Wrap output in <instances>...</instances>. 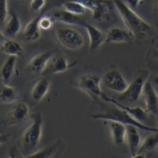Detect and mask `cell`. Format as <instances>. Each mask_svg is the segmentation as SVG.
Masks as SVG:
<instances>
[{
    "instance_id": "7c38bea8",
    "label": "cell",
    "mask_w": 158,
    "mask_h": 158,
    "mask_svg": "<svg viewBox=\"0 0 158 158\" xmlns=\"http://www.w3.org/2000/svg\"><path fill=\"white\" fill-rule=\"evenodd\" d=\"M50 16L53 18L55 22L58 21L69 25H78V26L85 27V24H87V22L83 18H81L80 15H76L71 12H68L63 8L53 11V13H51Z\"/></svg>"
},
{
    "instance_id": "4fadbf2b",
    "label": "cell",
    "mask_w": 158,
    "mask_h": 158,
    "mask_svg": "<svg viewBox=\"0 0 158 158\" xmlns=\"http://www.w3.org/2000/svg\"><path fill=\"white\" fill-rule=\"evenodd\" d=\"M133 34L119 27H112L106 34V43H130L134 40Z\"/></svg>"
},
{
    "instance_id": "3957f363",
    "label": "cell",
    "mask_w": 158,
    "mask_h": 158,
    "mask_svg": "<svg viewBox=\"0 0 158 158\" xmlns=\"http://www.w3.org/2000/svg\"><path fill=\"white\" fill-rule=\"evenodd\" d=\"M32 118V123L25 129L21 136V152L23 156L29 155L36 149L38 146L42 135V125H43V118L42 114L40 112H35L31 114Z\"/></svg>"
},
{
    "instance_id": "ffe728a7",
    "label": "cell",
    "mask_w": 158,
    "mask_h": 158,
    "mask_svg": "<svg viewBox=\"0 0 158 158\" xmlns=\"http://www.w3.org/2000/svg\"><path fill=\"white\" fill-rule=\"evenodd\" d=\"M19 93L14 87H10L7 84L0 85V102L1 103H13L16 102Z\"/></svg>"
},
{
    "instance_id": "d6986e66",
    "label": "cell",
    "mask_w": 158,
    "mask_h": 158,
    "mask_svg": "<svg viewBox=\"0 0 158 158\" xmlns=\"http://www.w3.org/2000/svg\"><path fill=\"white\" fill-rule=\"evenodd\" d=\"M41 15L34 18L33 20H31L24 28L23 35L27 41H36V40H38L40 38V36H41V32H40L41 29H40V27H39V20Z\"/></svg>"
},
{
    "instance_id": "9a60e30c",
    "label": "cell",
    "mask_w": 158,
    "mask_h": 158,
    "mask_svg": "<svg viewBox=\"0 0 158 158\" xmlns=\"http://www.w3.org/2000/svg\"><path fill=\"white\" fill-rule=\"evenodd\" d=\"M50 85L51 81L47 77H42L36 81L32 89H31V100L34 103H38L45 98L49 92Z\"/></svg>"
},
{
    "instance_id": "2e32d148",
    "label": "cell",
    "mask_w": 158,
    "mask_h": 158,
    "mask_svg": "<svg viewBox=\"0 0 158 158\" xmlns=\"http://www.w3.org/2000/svg\"><path fill=\"white\" fill-rule=\"evenodd\" d=\"M89 38V51L94 52L98 50L106 42V34L96 26L87 23L85 26Z\"/></svg>"
},
{
    "instance_id": "d590c367",
    "label": "cell",
    "mask_w": 158,
    "mask_h": 158,
    "mask_svg": "<svg viewBox=\"0 0 158 158\" xmlns=\"http://www.w3.org/2000/svg\"><path fill=\"white\" fill-rule=\"evenodd\" d=\"M155 56H156V58L158 59V52H156V53H155Z\"/></svg>"
},
{
    "instance_id": "9c48e42d",
    "label": "cell",
    "mask_w": 158,
    "mask_h": 158,
    "mask_svg": "<svg viewBox=\"0 0 158 158\" xmlns=\"http://www.w3.org/2000/svg\"><path fill=\"white\" fill-rule=\"evenodd\" d=\"M57 54V53H56ZM54 55L50 61L48 62L46 69L44 71V75L45 74H58V73H63V72H66L67 70H69L70 68L74 67L78 61L70 63L67 60V58L61 55Z\"/></svg>"
},
{
    "instance_id": "e0dca14e",
    "label": "cell",
    "mask_w": 158,
    "mask_h": 158,
    "mask_svg": "<svg viewBox=\"0 0 158 158\" xmlns=\"http://www.w3.org/2000/svg\"><path fill=\"white\" fill-rule=\"evenodd\" d=\"M125 141L127 142L129 152L131 153V156L137 153L139 147L141 144L140 134L138 132V128L133 125H126V135Z\"/></svg>"
},
{
    "instance_id": "52a82bcc",
    "label": "cell",
    "mask_w": 158,
    "mask_h": 158,
    "mask_svg": "<svg viewBox=\"0 0 158 158\" xmlns=\"http://www.w3.org/2000/svg\"><path fill=\"white\" fill-rule=\"evenodd\" d=\"M29 106L25 102H15L4 116L1 123L4 125H15L23 123L29 115Z\"/></svg>"
},
{
    "instance_id": "836d02e7",
    "label": "cell",
    "mask_w": 158,
    "mask_h": 158,
    "mask_svg": "<svg viewBox=\"0 0 158 158\" xmlns=\"http://www.w3.org/2000/svg\"><path fill=\"white\" fill-rule=\"evenodd\" d=\"M4 40H5V35H4L1 31H0V43H3Z\"/></svg>"
},
{
    "instance_id": "f1b7e54d",
    "label": "cell",
    "mask_w": 158,
    "mask_h": 158,
    "mask_svg": "<svg viewBox=\"0 0 158 158\" xmlns=\"http://www.w3.org/2000/svg\"><path fill=\"white\" fill-rule=\"evenodd\" d=\"M45 3H46V0H31V10H33L35 12L40 11L41 9L44 7Z\"/></svg>"
},
{
    "instance_id": "ba28073f",
    "label": "cell",
    "mask_w": 158,
    "mask_h": 158,
    "mask_svg": "<svg viewBox=\"0 0 158 158\" xmlns=\"http://www.w3.org/2000/svg\"><path fill=\"white\" fill-rule=\"evenodd\" d=\"M102 83L103 84V85H105L106 88L117 94L123 93L128 85L123 75L116 69L106 72L105 76L102 77Z\"/></svg>"
},
{
    "instance_id": "8992f818",
    "label": "cell",
    "mask_w": 158,
    "mask_h": 158,
    "mask_svg": "<svg viewBox=\"0 0 158 158\" xmlns=\"http://www.w3.org/2000/svg\"><path fill=\"white\" fill-rule=\"evenodd\" d=\"M101 84L102 79L98 75L92 73L84 74L78 80V88L94 100L102 98V97L106 94L102 91Z\"/></svg>"
},
{
    "instance_id": "f546056e",
    "label": "cell",
    "mask_w": 158,
    "mask_h": 158,
    "mask_svg": "<svg viewBox=\"0 0 158 158\" xmlns=\"http://www.w3.org/2000/svg\"><path fill=\"white\" fill-rule=\"evenodd\" d=\"M9 158H23L22 155L19 154V151H18L16 146L11 147L10 152H9Z\"/></svg>"
},
{
    "instance_id": "603a6c76",
    "label": "cell",
    "mask_w": 158,
    "mask_h": 158,
    "mask_svg": "<svg viewBox=\"0 0 158 158\" xmlns=\"http://www.w3.org/2000/svg\"><path fill=\"white\" fill-rule=\"evenodd\" d=\"M9 21L8 23L6 24L5 30H4V35L8 36V37H14L16 36L19 31L21 29V22L18 15L14 11H10L9 12Z\"/></svg>"
},
{
    "instance_id": "5b68a950",
    "label": "cell",
    "mask_w": 158,
    "mask_h": 158,
    "mask_svg": "<svg viewBox=\"0 0 158 158\" xmlns=\"http://www.w3.org/2000/svg\"><path fill=\"white\" fill-rule=\"evenodd\" d=\"M56 38L62 46L70 50H79L85 44L83 35L78 30L69 27L58 28L56 30Z\"/></svg>"
},
{
    "instance_id": "ac0fdd59",
    "label": "cell",
    "mask_w": 158,
    "mask_h": 158,
    "mask_svg": "<svg viewBox=\"0 0 158 158\" xmlns=\"http://www.w3.org/2000/svg\"><path fill=\"white\" fill-rule=\"evenodd\" d=\"M112 141L115 145H123L125 142L126 125L117 121H108Z\"/></svg>"
},
{
    "instance_id": "7a4b0ae2",
    "label": "cell",
    "mask_w": 158,
    "mask_h": 158,
    "mask_svg": "<svg viewBox=\"0 0 158 158\" xmlns=\"http://www.w3.org/2000/svg\"><path fill=\"white\" fill-rule=\"evenodd\" d=\"M89 117L93 119H102V120H106V121H117V123H123L125 125H133L135 127L139 129L145 130V131L149 132H158V129L155 127H150L147 126L144 123H141L134 119L131 115H129L125 110L118 106L114 105V106L107 107L105 111L102 112H98V114H91Z\"/></svg>"
},
{
    "instance_id": "4316f807",
    "label": "cell",
    "mask_w": 158,
    "mask_h": 158,
    "mask_svg": "<svg viewBox=\"0 0 158 158\" xmlns=\"http://www.w3.org/2000/svg\"><path fill=\"white\" fill-rule=\"evenodd\" d=\"M54 23H55V21H54V19L50 15L46 16L42 14L39 20V27L42 30H49L53 27Z\"/></svg>"
},
{
    "instance_id": "cb8c5ba5",
    "label": "cell",
    "mask_w": 158,
    "mask_h": 158,
    "mask_svg": "<svg viewBox=\"0 0 158 158\" xmlns=\"http://www.w3.org/2000/svg\"><path fill=\"white\" fill-rule=\"evenodd\" d=\"M1 51L8 56H20L23 52L22 45L13 39H5L1 45Z\"/></svg>"
},
{
    "instance_id": "44dd1931",
    "label": "cell",
    "mask_w": 158,
    "mask_h": 158,
    "mask_svg": "<svg viewBox=\"0 0 158 158\" xmlns=\"http://www.w3.org/2000/svg\"><path fill=\"white\" fill-rule=\"evenodd\" d=\"M62 145H63L62 141L58 140L57 142L43 148V149H41V150H39L37 152H34V153H31V154L26 155V156L22 155V157L23 158H52L54 155L56 154L57 151L60 150Z\"/></svg>"
},
{
    "instance_id": "484cf974",
    "label": "cell",
    "mask_w": 158,
    "mask_h": 158,
    "mask_svg": "<svg viewBox=\"0 0 158 158\" xmlns=\"http://www.w3.org/2000/svg\"><path fill=\"white\" fill-rule=\"evenodd\" d=\"M60 6H62V8L65 9L66 11L71 12L76 15H83L85 13V11H87V8L84 5L76 1H65V2H63Z\"/></svg>"
},
{
    "instance_id": "e575fe53",
    "label": "cell",
    "mask_w": 158,
    "mask_h": 158,
    "mask_svg": "<svg viewBox=\"0 0 158 158\" xmlns=\"http://www.w3.org/2000/svg\"><path fill=\"white\" fill-rule=\"evenodd\" d=\"M152 84L153 85H155L156 87H158V76H156L154 79H153V81H152Z\"/></svg>"
},
{
    "instance_id": "8d00e7d4",
    "label": "cell",
    "mask_w": 158,
    "mask_h": 158,
    "mask_svg": "<svg viewBox=\"0 0 158 158\" xmlns=\"http://www.w3.org/2000/svg\"><path fill=\"white\" fill-rule=\"evenodd\" d=\"M156 4H157V8H158V0H156Z\"/></svg>"
},
{
    "instance_id": "d4e9b609",
    "label": "cell",
    "mask_w": 158,
    "mask_h": 158,
    "mask_svg": "<svg viewBox=\"0 0 158 158\" xmlns=\"http://www.w3.org/2000/svg\"><path fill=\"white\" fill-rule=\"evenodd\" d=\"M158 147V132H153V134L147 136L141 142L140 147L137 151V153H146L155 150Z\"/></svg>"
},
{
    "instance_id": "6da1fadb",
    "label": "cell",
    "mask_w": 158,
    "mask_h": 158,
    "mask_svg": "<svg viewBox=\"0 0 158 158\" xmlns=\"http://www.w3.org/2000/svg\"><path fill=\"white\" fill-rule=\"evenodd\" d=\"M114 4L126 28L133 34L134 38L144 39L152 34L153 31L150 24L135 13L134 9L130 8L123 0H114Z\"/></svg>"
},
{
    "instance_id": "d6a6232c",
    "label": "cell",
    "mask_w": 158,
    "mask_h": 158,
    "mask_svg": "<svg viewBox=\"0 0 158 158\" xmlns=\"http://www.w3.org/2000/svg\"><path fill=\"white\" fill-rule=\"evenodd\" d=\"M131 158H146L145 153H136L135 155H132Z\"/></svg>"
},
{
    "instance_id": "83f0119b",
    "label": "cell",
    "mask_w": 158,
    "mask_h": 158,
    "mask_svg": "<svg viewBox=\"0 0 158 158\" xmlns=\"http://www.w3.org/2000/svg\"><path fill=\"white\" fill-rule=\"evenodd\" d=\"M8 14L7 0H0V22H4Z\"/></svg>"
},
{
    "instance_id": "7402d4cb",
    "label": "cell",
    "mask_w": 158,
    "mask_h": 158,
    "mask_svg": "<svg viewBox=\"0 0 158 158\" xmlns=\"http://www.w3.org/2000/svg\"><path fill=\"white\" fill-rule=\"evenodd\" d=\"M16 62H17V58L15 56H9L6 59V61L4 62V64L2 65L1 70H0V77H1L3 84H7L10 81L13 75V72H14L15 69Z\"/></svg>"
},
{
    "instance_id": "8fae6325",
    "label": "cell",
    "mask_w": 158,
    "mask_h": 158,
    "mask_svg": "<svg viewBox=\"0 0 158 158\" xmlns=\"http://www.w3.org/2000/svg\"><path fill=\"white\" fill-rule=\"evenodd\" d=\"M58 53L56 50H51L47 51L41 54H38L34 58L31 59V61L28 64V70L35 75L38 74H43L45 69H46L48 62L50 61V59Z\"/></svg>"
},
{
    "instance_id": "5bb4252c",
    "label": "cell",
    "mask_w": 158,
    "mask_h": 158,
    "mask_svg": "<svg viewBox=\"0 0 158 158\" xmlns=\"http://www.w3.org/2000/svg\"><path fill=\"white\" fill-rule=\"evenodd\" d=\"M102 100L106 101L107 102H110L112 103V105H114L116 106H118L120 108H123V110H125L129 115H131L134 119H136L137 121H139V123H143L144 121L147 120L148 118V114L146 110H144L143 108L139 107V106H135V107H130V106H123V103L118 102L117 101H115L114 98H110L106 97V94L102 97Z\"/></svg>"
},
{
    "instance_id": "4dcf8cb0",
    "label": "cell",
    "mask_w": 158,
    "mask_h": 158,
    "mask_svg": "<svg viewBox=\"0 0 158 158\" xmlns=\"http://www.w3.org/2000/svg\"><path fill=\"white\" fill-rule=\"evenodd\" d=\"M123 1L127 4V5L130 7V8H132V9H135L137 6H138V4L140 3L142 0H123Z\"/></svg>"
},
{
    "instance_id": "1f68e13d",
    "label": "cell",
    "mask_w": 158,
    "mask_h": 158,
    "mask_svg": "<svg viewBox=\"0 0 158 158\" xmlns=\"http://www.w3.org/2000/svg\"><path fill=\"white\" fill-rule=\"evenodd\" d=\"M9 138H10V134H0V145L6 143Z\"/></svg>"
},
{
    "instance_id": "30bf717a",
    "label": "cell",
    "mask_w": 158,
    "mask_h": 158,
    "mask_svg": "<svg viewBox=\"0 0 158 158\" xmlns=\"http://www.w3.org/2000/svg\"><path fill=\"white\" fill-rule=\"evenodd\" d=\"M142 94L145 102L146 111L152 114H158V94L152 82L147 81L143 87Z\"/></svg>"
},
{
    "instance_id": "277c9868",
    "label": "cell",
    "mask_w": 158,
    "mask_h": 158,
    "mask_svg": "<svg viewBox=\"0 0 158 158\" xmlns=\"http://www.w3.org/2000/svg\"><path fill=\"white\" fill-rule=\"evenodd\" d=\"M149 72L146 70H140L135 75L126 89L121 94H118L116 97V101L127 102H136L142 94L143 87L147 82ZM115 100V98H114Z\"/></svg>"
}]
</instances>
